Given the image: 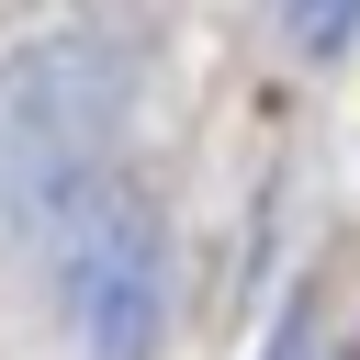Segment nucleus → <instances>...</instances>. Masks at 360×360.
I'll return each instance as SVG.
<instances>
[{"label":"nucleus","mask_w":360,"mask_h":360,"mask_svg":"<svg viewBox=\"0 0 360 360\" xmlns=\"http://www.w3.org/2000/svg\"><path fill=\"white\" fill-rule=\"evenodd\" d=\"M45 270H56V315H68L79 360H146V349H158L169 248H158V214L135 202V180L101 191V202L45 248Z\"/></svg>","instance_id":"2"},{"label":"nucleus","mask_w":360,"mask_h":360,"mask_svg":"<svg viewBox=\"0 0 360 360\" xmlns=\"http://www.w3.org/2000/svg\"><path fill=\"white\" fill-rule=\"evenodd\" d=\"M112 135H124L112 45H90V34L22 45L0 68V236L11 248H56L101 191H124Z\"/></svg>","instance_id":"1"}]
</instances>
